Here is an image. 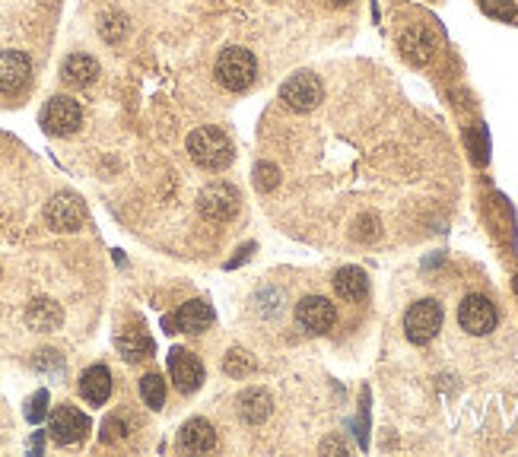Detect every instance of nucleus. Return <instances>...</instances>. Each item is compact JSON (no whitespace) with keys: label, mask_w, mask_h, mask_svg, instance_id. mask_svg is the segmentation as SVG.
Listing matches in <instances>:
<instances>
[{"label":"nucleus","mask_w":518,"mask_h":457,"mask_svg":"<svg viewBox=\"0 0 518 457\" xmlns=\"http://www.w3.org/2000/svg\"><path fill=\"white\" fill-rule=\"evenodd\" d=\"M232 140L219 127H198L188 137V156L207 172H223L232 163Z\"/></svg>","instance_id":"f257e3e1"},{"label":"nucleus","mask_w":518,"mask_h":457,"mask_svg":"<svg viewBox=\"0 0 518 457\" xmlns=\"http://www.w3.org/2000/svg\"><path fill=\"white\" fill-rule=\"evenodd\" d=\"M213 74H217L223 89H229V93H245L258 76V61L249 48H226L219 51Z\"/></svg>","instance_id":"f03ea898"},{"label":"nucleus","mask_w":518,"mask_h":457,"mask_svg":"<svg viewBox=\"0 0 518 457\" xmlns=\"http://www.w3.org/2000/svg\"><path fill=\"white\" fill-rule=\"evenodd\" d=\"M242 207V197L229 182H213L198 194V214L207 223H229Z\"/></svg>","instance_id":"7ed1b4c3"},{"label":"nucleus","mask_w":518,"mask_h":457,"mask_svg":"<svg viewBox=\"0 0 518 457\" xmlns=\"http://www.w3.org/2000/svg\"><path fill=\"white\" fill-rule=\"evenodd\" d=\"M442 331V305L436 299H420L407 308L404 314V333L411 343L423 346Z\"/></svg>","instance_id":"20e7f679"},{"label":"nucleus","mask_w":518,"mask_h":457,"mask_svg":"<svg viewBox=\"0 0 518 457\" xmlns=\"http://www.w3.org/2000/svg\"><path fill=\"white\" fill-rule=\"evenodd\" d=\"M83 124V108L76 99H70V95H55V99H48V105H45L42 112V127L48 134H55V137H70V134H76Z\"/></svg>","instance_id":"39448f33"},{"label":"nucleus","mask_w":518,"mask_h":457,"mask_svg":"<svg viewBox=\"0 0 518 457\" xmlns=\"http://www.w3.org/2000/svg\"><path fill=\"white\" fill-rule=\"evenodd\" d=\"M321 95H325V89H321L319 76L309 74V70L293 74L280 86V102L289 108V112H312V108L321 102Z\"/></svg>","instance_id":"423d86ee"},{"label":"nucleus","mask_w":518,"mask_h":457,"mask_svg":"<svg viewBox=\"0 0 518 457\" xmlns=\"http://www.w3.org/2000/svg\"><path fill=\"white\" fill-rule=\"evenodd\" d=\"M93 429L86 413H80L76 407L70 403H61V407L51 410V422H48V432L57 445H76V442L86 439V432Z\"/></svg>","instance_id":"0eeeda50"},{"label":"nucleus","mask_w":518,"mask_h":457,"mask_svg":"<svg viewBox=\"0 0 518 457\" xmlns=\"http://www.w3.org/2000/svg\"><path fill=\"white\" fill-rule=\"evenodd\" d=\"M45 223L55 232H76L86 223V204L70 191H61L45 207Z\"/></svg>","instance_id":"6e6552de"},{"label":"nucleus","mask_w":518,"mask_h":457,"mask_svg":"<svg viewBox=\"0 0 518 457\" xmlns=\"http://www.w3.org/2000/svg\"><path fill=\"white\" fill-rule=\"evenodd\" d=\"M500 314H496V305L487 299V295H468V299L458 305V324L462 331H468L471 337H487L496 327Z\"/></svg>","instance_id":"1a4fd4ad"},{"label":"nucleus","mask_w":518,"mask_h":457,"mask_svg":"<svg viewBox=\"0 0 518 457\" xmlns=\"http://www.w3.org/2000/svg\"><path fill=\"white\" fill-rule=\"evenodd\" d=\"M169 378L175 391L194 394L204 384V363L191 350H185V346H175V350H169Z\"/></svg>","instance_id":"9d476101"},{"label":"nucleus","mask_w":518,"mask_h":457,"mask_svg":"<svg viewBox=\"0 0 518 457\" xmlns=\"http://www.w3.org/2000/svg\"><path fill=\"white\" fill-rule=\"evenodd\" d=\"M334 321H338V312L325 295H306L296 302V324L306 333H328Z\"/></svg>","instance_id":"9b49d317"},{"label":"nucleus","mask_w":518,"mask_h":457,"mask_svg":"<svg viewBox=\"0 0 518 457\" xmlns=\"http://www.w3.org/2000/svg\"><path fill=\"white\" fill-rule=\"evenodd\" d=\"M213 324V308L207 302H185L169 318H163V327L169 333H200Z\"/></svg>","instance_id":"f8f14e48"},{"label":"nucleus","mask_w":518,"mask_h":457,"mask_svg":"<svg viewBox=\"0 0 518 457\" xmlns=\"http://www.w3.org/2000/svg\"><path fill=\"white\" fill-rule=\"evenodd\" d=\"M32 76V64L23 51H0V93L16 95Z\"/></svg>","instance_id":"ddd939ff"},{"label":"nucleus","mask_w":518,"mask_h":457,"mask_svg":"<svg viewBox=\"0 0 518 457\" xmlns=\"http://www.w3.org/2000/svg\"><path fill=\"white\" fill-rule=\"evenodd\" d=\"M401 55L411 64H417V67L430 64L432 55H436V38H432V32L426 29V25H411V29L401 35Z\"/></svg>","instance_id":"4468645a"},{"label":"nucleus","mask_w":518,"mask_h":457,"mask_svg":"<svg viewBox=\"0 0 518 457\" xmlns=\"http://www.w3.org/2000/svg\"><path fill=\"white\" fill-rule=\"evenodd\" d=\"M236 407L245 422L261 426V422L270 416V410H274V401H270V394L264 388H245L242 394L236 397Z\"/></svg>","instance_id":"2eb2a0df"},{"label":"nucleus","mask_w":518,"mask_h":457,"mask_svg":"<svg viewBox=\"0 0 518 457\" xmlns=\"http://www.w3.org/2000/svg\"><path fill=\"white\" fill-rule=\"evenodd\" d=\"M178 445H181V452H194V454L213 452V448H217V432H213L210 422L198 416V420H188L185 426H181Z\"/></svg>","instance_id":"dca6fc26"},{"label":"nucleus","mask_w":518,"mask_h":457,"mask_svg":"<svg viewBox=\"0 0 518 457\" xmlns=\"http://www.w3.org/2000/svg\"><path fill=\"white\" fill-rule=\"evenodd\" d=\"M80 394L86 403L102 407V403L108 401V394H112V372H108L106 365H93V369H86L80 378Z\"/></svg>","instance_id":"f3484780"},{"label":"nucleus","mask_w":518,"mask_h":457,"mask_svg":"<svg viewBox=\"0 0 518 457\" xmlns=\"http://www.w3.org/2000/svg\"><path fill=\"white\" fill-rule=\"evenodd\" d=\"M96 76H99V64H96V57H89V55H70L61 67V80L74 89L93 86Z\"/></svg>","instance_id":"a211bd4d"},{"label":"nucleus","mask_w":518,"mask_h":457,"mask_svg":"<svg viewBox=\"0 0 518 457\" xmlns=\"http://www.w3.org/2000/svg\"><path fill=\"white\" fill-rule=\"evenodd\" d=\"M334 293L347 302H362L369 295V276L360 267H340L334 273Z\"/></svg>","instance_id":"6ab92c4d"},{"label":"nucleus","mask_w":518,"mask_h":457,"mask_svg":"<svg viewBox=\"0 0 518 457\" xmlns=\"http://www.w3.org/2000/svg\"><path fill=\"white\" fill-rule=\"evenodd\" d=\"M61 318H64L61 305L51 299H36L29 308H25V324H29L32 331H45V333L57 331V327H61Z\"/></svg>","instance_id":"aec40b11"},{"label":"nucleus","mask_w":518,"mask_h":457,"mask_svg":"<svg viewBox=\"0 0 518 457\" xmlns=\"http://www.w3.org/2000/svg\"><path fill=\"white\" fill-rule=\"evenodd\" d=\"M118 353L127 363H140V359L153 356V340L144 331H121L118 333Z\"/></svg>","instance_id":"412c9836"},{"label":"nucleus","mask_w":518,"mask_h":457,"mask_svg":"<svg viewBox=\"0 0 518 457\" xmlns=\"http://www.w3.org/2000/svg\"><path fill=\"white\" fill-rule=\"evenodd\" d=\"M99 35L106 38L108 45H118L121 38L127 35V16L118 10H108L99 16Z\"/></svg>","instance_id":"4be33fe9"},{"label":"nucleus","mask_w":518,"mask_h":457,"mask_svg":"<svg viewBox=\"0 0 518 457\" xmlns=\"http://www.w3.org/2000/svg\"><path fill=\"white\" fill-rule=\"evenodd\" d=\"M140 397H144V403L150 410H163V403H166V382H163V375L150 372V375L140 378Z\"/></svg>","instance_id":"5701e85b"},{"label":"nucleus","mask_w":518,"mask_h":457,"mask_svg":"<svg viewBox=\"0 0 518 457\" xmlns=\"http://www.w3.org/2000/svg\"><path fill=\"white\" fill-rule=\"evenodd\" d=\"M223 372L232 378H245L255 372V363H251V356L245 350H229V356L223 359Z\"/></svg>","instance_id":"b1692460"},{"label":"nucleus","mask_w":518,"mask_h":457,"mask_svg":"<svg viewBox=\"0 0 518 457\" xmlns=\"http://www.w3.org/2000/svg\"><path fill=\"white\" fill-rule=\"evenodd\" d=\"M255 188L261 191V194H270V191L280 184V169L277 165H270V163H258L255 165Z\"/></svg>","instance_id":"393cba45"},{"label":"nucleus","mask_w":518,"mask_h":457,"mask_svg":"<svg viewBox=\"0 0 518 457\" xmlns=\"http://www.w3.org/2000/svg\"><path fill=\"white\" fill-rule=\"evenodd\" d=\"M481 10L487 13V16L500 19V23H513L518 16L515 0H481Z\"/></svg>","instance_id":"a878e982"},{"label":"nucleus","mask_w":518,"mask_h":457,"mask_svg":"<svg viewBox=\"0 0 518 457\" xmlns=\"http://www.w3.org/2000/svg\"><path fill=\"white\" fill-rule=\"evenodd\" d=\"M45 413H48V391H36V397L25 403V420H29V422H42Z\"/></svg>","instance_id":"bb28decb"},{"label":"nucleus","mask_w":518,"mask_h":457,"mask_svg":"<svg viewBox=\"0 0 518 457\" xmlns=\"http://www.w3.org/2000/svg\"><path fill=\"white\" fill-rule=\"evenodd\" d=\"M125 426H121V422L118 420H115V416H112V420H106V426H102V442H115V439H125Z\"/></svg>","instance_id":"cd10ccee"},{"label":"nucleus","mask_w":518,"mask_h":457,"mask_svg":"<svg viewBox=\"0 0 518 457\" xmlns=\"http://www.w3.org/2000/svg\"><path fill=\"white\" fill-rule=\"evenodd\" d=\"M36 369H61V356H57L55 350H45V353H38V359H36Z\"/></svg>","instance_id":"c85d7f7f"},{"label":"nucleus","mask_w":518,"mask_h":457,"mask_svg":"<svg viewBox=\"0 0 518 457\" xmlns=\"http://www.w3.org/2000/svg\"><path fill=\"white\" fill-rule=\"evenodd\" d=\"M321 452H334V454H344L347 452V445L344 442H338V439H328V442H321Z\"/></svg>","instance_id":"c756f323"},{"label":"nucleus","mask_w":518,"mask_h":457,"mask_svg":"<svg viewBox=\"0 0 518 457\" xmlns=\"http://www.w3.org/2000/svg\"><path fill=\"white\" fill-rule=\"evenodd\" d=\"M331 4H338V6H344V4H350V0H331Z\"/></svg>","instance_id":"7c9ffc66"},{"label":"nucleus","mask_w":518,"mask_h":457,"mask_svg":"<svg viewBox=\"0 0 518 457\" xmlns=\"http://www.w3.org/2000/svg\"><path fill=\"white\" fill-rule=\"evenodd\" d=\"M515 295H518V276H515Z\"/></svg>","instance_id":"2f4dec72"}]
</instances>
